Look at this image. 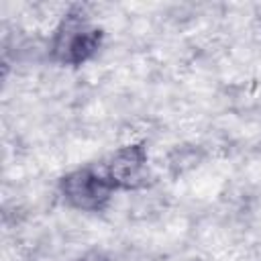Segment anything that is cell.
<instances>
[{
  "mask_svg": "<svg viewBox=\"0 0 261 261\" xmlns=\"http://www.w3.org/2000/svg\"><path fill=\"white\" fill-rule=\"evenodd\" d=\"M104 43V29L94 24L80 6H71L55 27L49 57L57 65L80 67L92 61Z\"/></svg>",
  "mask_w": 261,
  "mask_h": 261,
  "instance_id": "1",
  "label": "cell"
},
{
  "mask_svg": "<svg viewBox=\"0 0 261 261\" xmlns=\"http://www.w3.org/2000/svg\"><path fill=\"white\" fill-rule=\"evenodd\" d=\"M57 190L63 204L80 212H104L116 194L102 167L96 169L94 165H82L63 173Z\"/></svg>",
  "mask_w": 261,
  "mask_h": 261,
  "instance_id": "2",
  "label": "cell"
},
{
  "mask_svg": "<svg viewBox=\"0 0 261 261\" xmlns=\"http://www.w3.org/2000/svg\"><path fill=\"white\" fill-rule=\"evenodd\" d=\"M102 171L116 192H139L153 186L155 175L149 165L147 141H133L114 149L104 161Z\"/></svg>",
  "mask_w": 261,
  "mask_h": 261,
  "instance_id": "3",
  "label": "cell"
},
{
  "mask_svg": "<svg viewBox=\"0 0 261 261\" xmlns=\"http://www.w3.org/2000/svg\"><path fill=\"white\" fill-rule=\"evenodd\" d=\"M202 159H204V151L198 145H177L167 153V169L173 177H177L198 167Z\"/></svg>",
  "mask_w": 261,
  "mask_h": 261,
  "instance_id": "4",
  "label": "cell"
}]
</instances>
